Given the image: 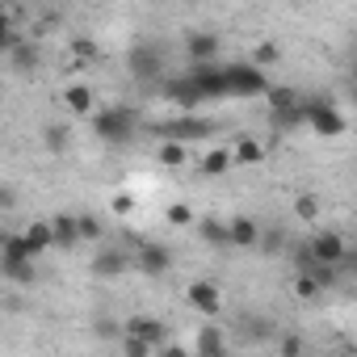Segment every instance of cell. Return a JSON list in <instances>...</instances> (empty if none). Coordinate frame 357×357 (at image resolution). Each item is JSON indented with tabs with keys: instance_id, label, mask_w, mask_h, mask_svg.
Returning a JSON list of instances; mask_svg holds the SVG:
<instances>
[{
	"instance_id": "6da1fadb",
	"label": "cell",
	"mask_w": 357,
	"mask_h": 357,
	"mask_svg": "<svg viewBox=\"0 0 357 357\" xmlns=\"http://www.w3.org/2000/svg\"><path fill=\"white\" fill-rule=\"evenodd\" d=\"M139 130V114L130 105H109V109H93V135L101 143H130Z\"/></svg>"
},
{
	"instance_id": "7a4b0ae2",
	"label": "cell",
	"mask_w": 357,
	"mask_h": 357,
	"mask_svg": "<svg viewBox=\"0 0 357 357\" xmlns=\"http://www.w3.org/2000/svg\"><path fill=\"white\" fill-rule=\"evenodd\" d=\"M0 273H5L9 282L17 286H30L38 273H34V261L22 244V236H0Z\"/></svg>"
},
{
	"instance_id": "3957f363",
	"label": "cell",
	"mask_w": 357,
	"mask_h": 357,
	"mask_svg": "<svg viewBox=\"0 0 357 357\" xmlns=\"http://www.w3.org/2000/svg\"><path fill=\"white\" fill-rule=\"evenodd\" d=\"M223 80H227V97H265L269 93L265 72L252 63H223Z\"/></svg>"
},
{
	"instance_id": "277c9868",
	"label": "cell",
	"mask_w": 357,
	"mask_h": 357,
	"mask_svg": "<svg viewBox=\"0 0 357 357\" xmlns=\"http://www.w3.org/2000/svg\"><path fill=\"white\" fill-rule=\"evenodd\" d=\"M303 122H307L315 135H324V139L344 135V118H340V109H336L328 97H319V101H303Z\"/></svg>"
},
{
	"instance_id": "5b68a950",
	"label": "cell",
	"mask_w": 357,
	"mask_h": 357,
	"mask_svg": "<svg viewBox=\"0 0 357 357\" xmlns=\"http://www.w3.org/2000/svg\"><path fill=\"white\" fill-rule=\"evenodd\" d=\"M126 68H130V76H135L139 84H155V80L164 76V51H160L155 43H139V47L130 51Z\"/></svg>"
},
{
	"instance_id": "8992f818",
	"label": "cell",
	"mask_w": 357,
	"mask_h": 357,
	"mask_svg": "<svg viewBox=\"0 0 357 357\" xmlns=\"http://www.w3.org/2000/svg\"><path fill=\"white\" fill-rule=\"evenodd\" d=\"M122 336H135V340H143V344L155 353L160 344H168V324L155 319V315H130V319L122 324Z\"/></svg>"
},
{
	"instance_id": "52a82bcc",
	"label": "cell",
	"mask_w": 357,
	"mask_h": 357,
	"mask_svg": "<svg viewBox=\"0 0 357 357\" xmlns=\"http://www.w3.org/2000/svg\"><path fill=\"white\" fill-rule=\"evenodd\" d=\"M194 80V89L202 93V101H215V97H227V80H223V63H190L185 72Z\"/></svg>"
},
{
	"instance_id": "ba28073f",
	"label": "cell",
	"mask_w": 357,
	"mask_h": 357,
	"mask_svg": "<svg viewBox=\"0 0 357 357\" xmlns=\"http://www.w3.org/2000/svg\"><path fill=\"white\" fill-rule=\"evenodd\" d=\"M307 252H311V261H315V265H328V269H336V265H340V257H344L349 248H344V236L328 227V231H319V236H311V244H307Z\"/></svg>"
},
{
	"instance_id": "9c48e42d",
	"label": "cell",
	"mask_w": 357,
	"mask_h": 357,
	"mask_svg": "<svg viewBox=\"0 0 357 357\" xmlns=\"http://www.w3.org/2000/svg\"><path fill=\"white\" fill-rule=\"evenodd\" d=\"M219 51H223L219 34H211V30H190V34H185V55H190V63H215Z\"/></svg>"
},
{
	"instance_id": "30bf717a",
	"label": "cell",
	"mask_w": 357,
	"mask_h": 357,
	"mask_svg": "<svg viewBox=\"0 0 357 357\" xmlns=\"http://www.w3.org/2000/svg\"><path fill=\"white\" fill-rule=\"evenodd\" d=\"M126 269H130V252H126V248H101V252L93 257V265H89V273L101 278V282L122 278Z\"/></svg>"
},
{
	"instance_id": "8fae6325",
	"label": "cell",
	"mask_w": 357,
	"mask_h": 357,
	"mask_svg": "<svg viewBox=\"0 0 357 357\" xmlns=\"http://www.w3.org/2000/svg\"><path fill=\"white\" fill-rule=\"evenodd\" d=\"M160 130H164V139H172V143H185V147H190L194 139H206L215 126H211V122H202V118H190V114H185V118H176V122H164Z\"/></svg>"
},
{
	"instance_id": "7c38bea8",
	"label": "cell",
	"mask_w": 357,
	"mask_h": 357,
	"mask_svg": "<svg viewBox=\"0 0 357 357\" xmlns=\"http://www.w3.org/2000/svg\"><path fill=\"white\" fill-rule=\"evenodd\" d=\"M130 265H139V273H147V278H160V273L172 269V252L164 244H139V252H135Z\"/></svg>"
},
{
	"instance_id": "4fadbf2b",
	"label": "cell",
	"mask_w": 357,
	"mask_h": 357,
	"mask_svg": "<svg viewBox=\"0 0 357 357\" xmlns=\"http://www.w3.org/2000/svg\"><path fill=\"white\" fill-rule=\"evenodd\" d=\"M185 303H190L194 311H202V315H219V311H223V290H219L215 282H190Z\"/></svg>"
},
{
	"instance_id": "5bb4252c",
	"label": "cell",
	"mask_w": 357,
	"mask_h": 357,
	"mask_svg": "<svg viewBox=\"0 0 357 357\" xmlns=\"http://www.w3.org/2000/svg\"><path fill=\"white\" fill-rule=\"evenodd\" d=\"M164 97H168L172 105H181L185 114L202 105V93L194 89V80H190V76H172V80H164Z\"/></svg>"
},
{
	"instance_id": "9a60e30c",
	"label": "cell",
	"mask_w": 357,
	"mask_h": 357,
	"mask_svg": "<svg viewBox=\"0 0 357 357\" xmlns=\"http://www.w3.org/2000/svg\"><path fill=\"white\" fill-rule=\"evenodd\" d=\"M240 336H244L248 344H269V340L282 336V332H278V324H273L269 315H244V319H240Z\"/></svg>"
},
{
	"instance_id": "2e32d148",
	"label": "cell",
	"mask_w": 357,
	"mask_h": 357,
	"mask_svg": "<svg viewBox=\"0 0 357 357\" xmlns=\"http://www.w3.org/2000/svg\"><path fill=\"white\" fill-rule=\"evenodd\" d=\"M194 353H198V357H227V340H223V328H219V324H206V328H198Z\"/></svg>"
},
{
	"instance_id": "e0dca14e",
	"label": "cell",
	"mask_w": 357,
	"mask_h": 357,
	"mask_svg": "<svg viewBox=\"0 0 357 357\" xmlns=\"http://www.w3.org/2000/svg\"><path fill=\"white\" fill-rule=\"evenodd\" d=\"M13 63H17V72H38V63H43V51H38V43L30 38V34H22L17 43H13Z\"/></svg>"
},
{
	"instance_id": "ac0fdd59",
	"label": "cell",
	"mask_w": 357,
	"mask_h": 357,
	"mask_svg": "<svg viewBox=\"0 0 357 357\" xmlns=\"http://www.w3.org/2000/svg\"><path fill=\"white\" fill-rule=\"evenodd\" d=\"M63 101H68V109L80 114V118H89V114L97 109V93H93V84H72V89L63 93Z\"/></svg>"
},
{
	"instance_id": "d6986e66",
	"label": "cell",
	"mask_w": 357,
	"mask_h": 357,
	"mask_svg": "<svg viewBox=\"0 0 357 357\" xmlns=\"http://www.w3.org/2000/svg\"><path fill=\"white\" fill-rule=\"evenodd\" d=\"M80 236H76V215H55L51 223V248H76Z\"/></svg>"
},
{
	"instance_id": "ffe728a7",
	"label": "cell",
	"mask_w": 357,
	"mask_h": 357,
	"mask_svg": "<svg viewBox=\"0 0 357 357\" xmlns=\"http://www.w3.org/2000/svg\"><path fill=\"white\" fill-rule=\"evenodd\" d=\"M257 236H261V227L244 215L227 223V244H236V248H257Z\"/></svg>"
},
{
	"instance_id": "44dd1931",
	"label": "cell",
	"mask_w": 357,
	"mask_h": 357,
	"mask_svg": "<svg viewBox=\"0 0 357 357\" xmlns=\"http://www.w3.org/2000/svg\"><path fill=\"white\" fill-rule=\"evenodd\" d=\"M22 244H26L30 261H34V257H43V252L51 248V223H30V227L22 231Z\"/></svg>"
},
{
	"instance_id": "7402d4cb",
	"label": "cell",
	"mask_w": 357,
	"mask_h": 357,
	"mask_svg": "<svg viewBox=\"0 0 357 357\" xmlns=\"http://www.w3.org/2000/svg\"><path fill=\"white\" fill-rule=\"evenodd\" d=\"M155 160H160L164 168H181V164H190V147H185V143H172V139H164V143L155 147Z\"/></svg>"
},
{
	"instance_id": "603a6c76",
	"label": "cell",
	"mask_w": 357,
	"mask_h": 357,
	"mask_svg": "<svg viewBox=\"0 0 357 357\" xmlns=\"http://www.w3.org/2000/svg\"><path fill=\"white\" fill-rule=\"evenodd\" d=\"M265 160V147L252 139V135H240V143H236V151H231V164H261Z\"/></svg>"
},
{
	"instance_id": "cb8c5ba5",
	"label": "cell",
	"mask_w": 357,
	"mask_h": 357,
	"mask_svg": "<svg viewBox=\"0 0 357 357\" xmlns=\"http://www.w3.org/2000/svg\"><path fill=\"white\" fill-rule=\"evenodd\" d=\"M227 168H231V151H227V147H215V151L202 155V172H206V176H223Z\"/></svg>"
},
{
	"instance_id": "d4e9b609",
	"label": "cell",
	"mask_w": 357,
	"mask_h": 357,
	"mask_svg": "<svg viewBox=\"0 0 357 357\" xmlns=\"http://www.w3.org/2000/svg\"><path fill=\"white\" fill-rule=\"evenodd\" d=\"M198 236H202L211 248H223V244H227V223H219V219H202V223H198Z\"/></svg>"
},
{
	"instance_id": "484cf974",
	"label": "cell",
	"mask_w": 357,
	"mask_h": 357,
	"mask_svg": "<svg viewBox=\"0 0 357 357\" xmlns=\"http://www.w3.org/2000/svg\"><path fill=\"white\" fill-rule=\"evenodd\" d=\"M76 236L80 240H101L105 236V223L97 215H76Z\"/></svg>"
},
{
	"instance_id": "4316f807",
	"label": "cell",
	"mask_w": 357,
	"mask_h": 357,
	"mask_svg": "<svg viewBox=\"0 0 357 357\" xmlns=\"http://www.w3.org/2000/svg\"><path fill=\"white\" fill-rule=\"evenodd\" d=\"M265 97H269V114H278V109H294V105H298V93H294V89H269Z\"/></svg>"
},
{
	"instance_id": "83f0119b",
	"label": "cell",
	"mask_w": 357,
	"mask_h": 357,
	"mask_svg": "<svg viewBox=\"0 0 357 357\" xmlns=\"http://www.w3.org/2000/svg\"><path fill=\"white\" fill-rule=\"evenodd\" d=\"M294 215H298L303 223H315V219H319V198H315V194H298V198H294Z\"/></svg>"
},
{
	"instance_id": "f1b7e54d",
	"label": "cell",
	"mask_w": 357,
	"mask_h": 357,
	"mask_svg": "<svg viewBox=\"0 0 357 357\" xmlns=\"http://www.w3.org/2000/svg\"><path fill=\"white\" fill-rule=\"evenodd\" d=\"M17 38H22V34H17V26H13V13H0V55H9Z\"/></svg>"
},
{
	"instance_id": "f546056e",
	"label": "cell",
	"mask_w": 357,
	"mask_h": 357,
	"mask_svg": "<svg viewBox=\"0 0 357 357\" xmlns=\"http://www.w3.org/2000/svg\"><path fill=\"white\" fill-rule=\"evenodd\" d=\"M269 118H273V126H278V130H294V126L303 122V101H298L294 109H278V114H269Z\"/></svg>"
},
{
	"instance_id": "4dcf8cb0",
	"label": "cell",
	"mask_w": 357,
	"mask_h": 357,
	"mask_svg": "<svg viewBox=\"0 0 357 357\" xmlns=\"http://www.w3.org/2000/svg\"><path fill=\"white\" fill-rule=\"evenodd\" d=\"M68 135H72L68 126H47V130H43V143H47V151H63V147H68Z\"/></svg>"
},
{
	"instance_id": "1f68e13d",
	"label": "cell",
	"mask_w": 357,
	"mask_h": 357,
	"mask_svg": "<svg viewBox=\"0 0 357 357\" xmlns=\"http://www.w3.org/2000/svg\"><path fill=\"white\" fill-rule=\"evenodd\" d=\"M93 336H97V340H118V336H122V324L101 315V319H93Z\"/></svg>"
},
{
	"instance_id": "d6a6232c",
	"label": "cell",
	"mask_w": 357,
	"mask_h": 357,
	"mask_svg": "<svg viewBox=\"0 0 357 357\" xmlns=\"http://www.w3.org/2000/svg\"><path fill=\"white\" fill-rule=\"evenodd\" d=\"M168 223H172V227H190V223H194L190 202H172V206H168Z\"/></svg>"
},
{
	"instance_id": "836d02e7",
	"label": "cell",
	"mask_w": 357,
	"mask_h": 357,
	"mask_svg": "<svg viewBox=\"0 0 357 357\" xmlns=\"http://www.w3.org/2000/svg\"><path fill=\"white\" fill-rule=\"evenodd\" d=\"M72 55H76L80 63H93L101 51H97V43H93V38H72Z\"/></svg>"
},
{
	"instance_id": "e575fe53",
	"label": "cell",
	"mask_w": 357,
	"mask_h": 357,
	"mask_svg": "<svg viewBox=\"0 0 357 357\" xmlns=\"http://www.w3.org/2000/svg\"><path fill=\"white\" fill-rule=\"evenodd\" d=\"M278 55H282V51H278L273 43H261V47L252 51V68H261V72H265L269 63H278Z\"/></svg>"
},
{
	"instance_id": "d590c367",
	"label": "cell",
	"mask_w": 357,
	"mask_h": 357,
	"mask_svg": "<svg viewBox=\"0 0 357 357\" xmlns=\"http://www.w3.org/2000/svg\"><path fill=\"white\" fill-rule=\"evenodd\" d=\"M257 244H261L265 252H282V248H286V240H282V231H278V227H273V231H261V236H257Z\"/></svg>"
},
{
	"instance_id": "8d00e7d4",
	"label": "cell",
	"mask_w": 357,
	"mask_h": 357,
	"mask_svg": "<svg viewBox=\"0 0 357 357\" xmlns=\"http://www.w3.org/2000/svg\"><path fill=\"white\" fill-rule=\"evenodd\" d=\"M294 294H298V298H319L324 290H319V286H315L307 273H298V278H294Z\"/></svg>"
},
{
	"instance_id": "74e56055",
	"label": "cell",
	"mask_w": 357,
	"mask_h": 357,
	"mask_svg": "<svg viewBox=\"0 0 357 357\" xmlns=\"http://www.w3.org/2000/svg\"><path fill=\"white\" fill-rule=\"evenodd\" d=\"M282 357H303V336L298 332H282Z\"/></svg>"
},
{
	"instance_id": "f35d334b",
	"label": "cell",
	"mask_w": 357,
	"mask_h": 357,
	"mask_svg": "<svg viewBox=\"0 0 357 357\" xmlns=\"http://www.w3.org/2000/svg\"><path fill=\"white\" fill-rule=\"evenodd\" d=\"M118 340H122V357H151V349L143 340H135V336H118Z\"/></svg>"
},
{
	"instance_id": "ab89813d",
	"label": "cell",
	"mask_w": 357,
	"mask_h": 357,
	"mask_svg": "<svg viewBox=\"0 0 357 357\" xmlns=\"http://www.w3.org/2000/svg\"><path fill=\"white\" fill-rule=\"evenodd\" d=\"M109 206H114L118 215H130V211H135V198H130V194H114V202H109Z\"/></svg>"
},
{
	"instance_id": "60d3db41",
	"label": "cell",
	"mask_w": 357,
	"mask_h": 357,
	"mask_svg": "<svg viewBox=\"0 0 357 357\" xmlns=\"http://www.w3.org/2000/svg\"><path fill=\"white\" fill-rule=\"evenodd\" d=\"M13 202H17L13 185H0V211H13Z\"/></svg>"
},
{
	"instance_id": "b9f144b4",
	"label": "cell",
	"mask_w": 357,
	"mask_h": 357,
	"mask_svg": "<svg viewBox=\"0 0 357 357\" xmlns=\"http://www.w3.org/2000/svg\"><path fill=\"white\" fill-rule=\"evenodd\" d=\"M155 357H190V353H185L181 344H160V349H155Z\"/></svg>"
}]
</instances>
